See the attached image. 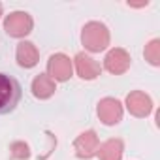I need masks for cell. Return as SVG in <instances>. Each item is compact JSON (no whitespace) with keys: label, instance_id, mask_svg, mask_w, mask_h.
<instances>
[{"label":"cell","instance_id":"obj_14","mask_svg":"<svg viewBox=\"0 0 160 160\" xmlns=\"http://www.w3.org/2000/svg\"><path fill=\"white\" fill-rule=\"evenodd\" d=\"M10 158L12 160H28L30 158V145L27 141H13L10 145Z\"/></svg>","mask_w":160,"mask_h":160},{"label":"cell","instance_id":"obj_7","mask_svg":"<svg viewBox=\"0 0 160 160\" xmlns=\"http://www.w3.org/2000/svg\"><path fill=\"white\" fill-rule=\"evenodd\" d=\"M96 115L100 119L102 124L106 126H115L122 121V115H124V106L121 100L117 98H111V96H106L98 102L96 106Z\"/></svg>","mask_w":160,"mask_h":160},{"label":"cell","instance_id":"obj_12","mask_svg":"<svg viewBox=\"0 0 160 160\" xmlns=\"http://www.w3.org/2000/svg\"><path fill=\"white\" fill-rule=\"evenodd\" d=\"M124 154V143L119 138H109L104 143H100L96 156L100 160H122Z\"/></svg>","mask_w":160,"mask_h":160},{"label":"cell","instance_id":"obj_1","mask_svg":"<svg viewBox=\"0 0 160 160\" xmlns=\"http://www.w3.org/2000/svg\"><path fill=\"white\" fill-rule=\"evenodd\" d=\"M81 43L85 53H102L111 43V32L102 21H89L81 28Z\"/></svg>","mask_w":160,"mask_h":160},{"label":"cell","instance_id":"obj_11","mask_svg":"<svg viewBox=\"0 0 160 160\" xmlns=\"http://www.w3.org/2000/svg\"><path fill=\"white\" fill-rule=\"evenodd\" d=\"M30 91H32V96L38 98V100H49L55 92H57V83L47 75V73H38L32 83H30Z\"/></svg>","mask_w":160,"mask_h":160},{"label":"cell","instance_id":"obj_15","mask_svg":"<svg viewBox=\"0 0 160 160\" xmlns=\"http://www.w3.org/2000/svg\"><path fill=\"white\" fill-rule=\"evenodd\" d=\"M2 13H4V6H2V2H0V17H2Z\"/></svg>","mask_w":160,"mask_h":160},{"label":"cell","instance_id":"obj_5","mask_svg":"<svg viewBox=\"0 0 160 160\" xmlns=\"http://www.w3.org/2000/svg\"><path fill=\"white\" fill-rule=\"evenodd\" d=\"M122 106H124L126 111H128L132 117H136V119H145V117H149V115L152 113V109H154V102H152V98H151L145 91H130V92L126 94Z\"/></svg>","mask_w":160,"mask_h":160},{"label":"cell","instance_id":"obj_2","mask_svg":"<svg viewBox=\"0 0 160 160\" xmlns=\"http://www.w3.org/2000/svg\"><path fill=\"white\" fill-rule=\"evenodd\" d=\"M21 100V85L15 77L0 72V115L10 113Z\"/></svg>","mask_w":160,"mask_h":160},{"label":"cell","instance_id":"obj_9","mask_svg":"<svg viewBox=\"0 0 160 160\" xmlns=\"http://www.w3.org/2000/svg\"><path fill=\"white\" fill-rule=\"evenodd\" d=\"M73 154L79 160H91L96 156L100 147V138L94 130H85L73 139Z\"/></svg>","mask_w":160,"mask_h":160},{"label":"cell","instance_id":"obj_4","mask_svg":"<svg viewBox=\"0 0 160 160\" xmlns=\"http://www.w3.org/2000/svg\"><path fill=\"white\" fill-rule=\"evenodd\" d=\"M55 83H66L73 77V62L64 53H55L47 60V72H45Z\"/></svg>","mask_w":160,"mask_h":160},{"label":"cell","instance_id":"obj_3","mask_svg":"<svg viewBox=\"0 0 160 160\" xmlns=\"http://www.w3.org/2000/svg\"><path fill=\"white\" fill-rule=\"evenodd\" d=\"M34 28V19L28 12L23 10H15L12 13H8L4 17V32L10 38H17V40H25Z\"/></svg>","mask_w":160,"mask_h":160},{"label":"cell","instance_id":"obj_10","mask_svg":"<svg viewBox=\"0 0 160 160\" xmlns=\"http://www.w3.org/2000/svg\"><path fill=\"white\" fill-rule=\"evenodd\" d=\"M15 60H17V64L21 68L30 70V68L38 66V62H40V51H38V47L32 42L21 40L17 43V47H15Z\"/></svg>","mask_w":160,"mask_h":160},{"label":"cell","instance_id":"obj_6","mask_svg":"<svg viewBox=\"0 0 160 160\" xmlns=\"http://www.w3.org/2000/svg\"><path fill=\"white\" fill-rule=\"evenodd\" d=\"M132 66V57L124 47H111L102 62V70L109 72L111 75H122L130 70Z\"/></svg>","mask_w":160,"mask_h":160},{"label":"cell","instance_id":"obj_13","mask_svg":"<svg viewBox=\"0 0 160 160\" xmlns=\"http://www.w3.org/2000/svg\"><path fill=\"white\" fill-rule=\"evenodd\" d=\"M143 57L151 66H154V68L160 66V40L158 38H152L151 42H147V45L143 49Z\"/></svg>","mask_w":160,"mask_h":160},{"label":"cell","instance_id":"obj_8","mask_svg":"<svg viewBox=\"0 0 160 160\" xmlns=\"http://www.w3.org/2000/svg\"><path fill=\"white\" fill-rule=\"evenodd\" d=\"M72 62H73V72L77 73V77H81L83 81H94V79H98L102 75V64L85 51L77 53L72 58Z\"/></svg>","mask_w":160,"mask_h":160}]
</instances>
